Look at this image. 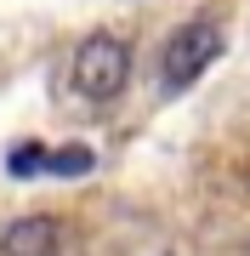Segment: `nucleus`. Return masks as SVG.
I'll return each instance as SVG.
<instances>
[{
  "mask_svg": "<svg viewBox=\"0 0 250 256\" xmlns=\"http://www.w3.org/2000/svg\"><path fill=\"white\" fill-rule=\"evenodd\" d=\"M125 80H131V46H125L120 34L80 40V52H74V92L80 97L108 102V97L125 92Z\"/></svg>",
  "mask_w": 250,
  "mask_h": 256,
  "instance_id": "obj_1",
  "label": "nucleus"
},
{
  "mask_svg": "<svg viewBox=\"0 0 250 256\" xmlns=\"http://www.w3.org/2000/svg\"><path fill=\"white\" fill-rule=\"evenodd\" d=\"M216 57H222V28H216L211 18H194V23H182V28L165 40L159 74H165V86H171V92H188V86H194L199 74L216 63Z\"/></svg>",
  "mask_w": 250,
  "mask_h": 256,
  "instance_id": "obj_2",
  "label": "nucleus"
},
{
  "mask_svg": "<svg viewBox=\"0 0 250 256\" xmlns=\"http://www.w3.org/2000/svg\"><path fill=\"white\" fill-rule=\"evenodd\" d=\"M57 245H63V234L51 216H17L0 234V256H57Z\"/></svg>",
  "mask_w": 250,
  "mask_h": 256,
  "instance_id": "obj_3",
  "label": "nucleus"
},
{
  "mask_svg": "<svg viewBox=\"0 0 250 256\" xmlns=\"http://www.w3.org/2000/svg\"><path fill=\"white\" fill-rule=\"evenodd\" d=\"M6 171H11V176H40V171H51V154H46L40 142H17V148L6 154Z\"/></svg>",
  "mask_w": 250,
  "mask_h": 256,
  "instance_id": "obj_4",
  "label": "nucleus"
},
{
  "mask_svg": "<svg viewBox=\"0 0 250 256\" xmlns=\"http://www.w3.org/2000/svg\"><path fill=\"white\" fill-rule=\"evenodd\" d=\"M97 165V154L85 142H68V148H51V176H85Z\"/></svg>",
  "mask_w": 250,
  "mask_h": 256,
  "instance_id": "obj_5",
  "label": "nucleus"
}]
</instances>
